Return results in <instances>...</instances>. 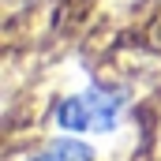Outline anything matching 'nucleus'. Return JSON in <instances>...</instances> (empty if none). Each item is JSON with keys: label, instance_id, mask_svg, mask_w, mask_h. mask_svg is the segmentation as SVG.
Listing matches in <instances>:
<instances>
[{"label": "nucleus", "instance_id": "obj_2", "mask_svg": "<svg viewBox=\"0 0 161 161\" xmlns=\"http://www.w3.org/2000/svg\"><path fill=\"white\" fill-rule=\"evenodd\" d=\"M26 161H94V146L82 135H56L41 150H34Z\"/></svg>", "mask_w": 161, "mask_h": 161}, {"label": "nucleus", "instance_id": "obj_1", "mask_svg": "<svg viewBox=\"0 0 161 161\" xmlns=\"http://www.w3.org/2000/svg\"><path fill=\"white\" fill-rule=\"evenodd\" d=\"M127 116V90L90 82L53 105V124L64 135H113Z\"/></svg>", "mask_w": 161, "mask_h": 161}]
</instances>
